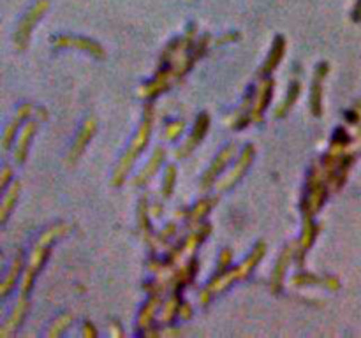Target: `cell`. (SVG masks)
Returning <instances> with one entry per match:
<instances>
[{"mask_svg":"<svg viewBox=\"0 0 361 338\" xmlns=\"http://www.w3.org/2000/svg\"><path fill=\"white\" fill-rule=\"evenodd\" d=\"M46 6H48V4H46V2H39V4H35L34 9H32V11L25 16V19H23L22 25H19V32H18V39H19V41H25L26 35L31 34L32 25H34V23L39 19V16H41L42 13H45Z\"/></svg>","mask_w":361,"mask_h":338,"instance_id":"cell-1","label":"cell"}]
</instances>
